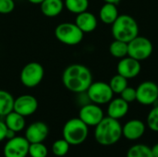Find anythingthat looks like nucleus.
<instances>
[{
  "mask_svg": "<svg viewBox=\"0 0 158 157\" xmlns=\"http://www.w3.org/2000/svg\"><path fill=\"white\" fill-rule=\"evenodd\" d=\"M109 53L112 56L116 58H123L128 56V43L116 40L110 43L109 45Z\"/></svg>",
  "mask_w": 158,
  "mask_h": 157,
  "instance_id": "22",
  "label": "nucleus"
},
{
  "mask_svg": "<svg viewBox=\"0 0 158 157\" xmlns=\"http://www.w3.org/2000/svg\"><path fill=\"white\" fill-rule=\"evenodd\" d=\"M75 24L83 33H89L93 32L97 28L98 21L94 14L86 10L77 15L75 19Z\"/></svg>",
  "mask_w": 158,
  "mask_h": 157,
  "instance_id": "16",
  "label": "nucleus"
},
{
  "mask_svg": "<svg viewBox=\"0 0 158 157\" xmlns=\"http://www.w3.org/2000/svg\"><path fill=\"white\" fill-rule=\"evenodd\" d=\"M111 31L114 39L129 43L139 35V25L133 17L122 14L113 22Z\"/></svg>",
  "mask_w": 158,
  "mask_h": 157,
  "instance_id": "3",
  "label": "nucleus"
},
{
  "mask_svg": "<svg viewBox=\"0 0 158 157\" xmlns=\"http://www.w3.org/2000/svg\"><path fill=\"white\" fill-rule=\"evenodd\" d=\"M89 127L79 118L68 120L62 130L63 139L70 145H79L85 142L88 137Z\"/></svg>",
  "mask_w": 158,
  "mask_h": 157,
  "instance_id": "4",
  "label": "nucleus"
},
{
  "mask_svg": "<svg viewBox=\"0 0 158 157\" xmlns=\"http://www.w3.org/2000/svg\"><path fill=\"white\" fill-rule=\"evenodd\" d=\"M64 5L69 12L78 15L88 9L89 0H65Z\"/></svg>",
  "mask_w": 158,
  "mask_h": 157,
  "instance_id": "23",
  "label": "nucleus"
},
{
  "mask_svg": "<svg viewBox=\"0 0 158 157\" xmlns=\"http://www.w3.org/2000/svg\"><path fill=\"white\" fill-rule=\"evenodd\" d=\"M136 101L143 105H154L158 101V85L152 81H145L136 88Z\"/></svg>",
  "mask_w": 158,
  "mask_h": 157,
  "instance_id": "9",
  "label": "nucleus"
},
{
  "mask_svg": "<svg viewBox=\"0 0 158 157\" xmlns=\"http://www.w3.org/2000/svg\"><path fill=\"white\" fill-rule=\"evenodd\" d=\"M63 85L74 93L86 92L93 82V75L89 68L81 64L68 66L62 74Z\"/></svg>",
  "mask_w": 158,
  "mask_h": 157,
  "instance_id": "1",
  "label": "nucleus"
},
{
  "mask_svg": "<svg viewBox=\"0 0 158 157\" xmlns=\"http://www.w3.org/2000/svg\"><path fill=\"white\" fill-rule=\"evenodd\" d=\"M126 157H154L152 150L145 144H136L131 146L128 152Z\"/></svg>",
  "mask_w": 158,
  "mask_h": 157,
  "instance_id": "24",
  "label": "nucleus"
},
{
  "mask_svg": "<svg viewBox=\"0 0 158 157\" xmlns=\"http://www.w3.org/2000/svg\"><path fill=\"white\" fill-rule=\"evenodd\" d=\"M84 33L73 22H62L55 30L57 41L66 45H77L83 39Z\"/></svg>",
  "mask_w": 158,
  "mask_h": 157,
  "instance_id": "5",
  "label": "nucleus"
},
{
  "mask_svg": "<svg viewBox=\"0 0 158 157\" xmlns=\"http://www.w3.org/2000/svg\"><path fill=\"white\" fill-rule=\"evenodd\" d=\"M29 147L30 143L25 137L15 136L7 140L3 154L5 157H26L29 155Z\"/></svg>",
  "mask_w": 158,
  "mask_h": 157,
  "instance_id": "10",
  "label": "nucleus"
},
{
  "mask_svg": "<svg viewBox=\"0 0 158 157\" xmlns=\"http://www.w3.org/2000/svg\"><path fill=\"white\" fill-rule=\"evenodd\" d=\"M104 118L103 109L99 105L94 103L82 105L79 112V118H81L88 127H95Z\"/></svg>",
  "mask_w": 158,
  "mask_h": 157,
  "instance_id": "11",
  "label": "nucleus"
},
{
  "mask_svg": "<svg viewBox=\"0 0 158 157\" xmlns=\"http://www.w3.org/2000/svg\"><path fill=\"white\" fill-rule=\"evenodd\" d=\"M141 69H142L141 62L129 56L120 58L117 66L118 74L123 76L128 80L136 78L140 74Z\"/></svg>",
  "mask_w": 158,
  "mask_h": 157,
  "instance_id": "13",
  "label": "nucleus"
},
{
  "mask_svg": "<svg viewBox=\"0 0 158 157\" xmlns=\"http://www.w3.org/2000/svg\"><path fill=\"white\" fill-rule=\"evenodd\" d=\"M104 1H105V3H111V4L117 5V4H118L121 0H104Z\"/></svg>",
  "mask_w": 158,
  "mask_h": 157,
  "instance_id": "34",
  "label": "nucleus"
},
{
  "mask_svg": "<svg viewBox=\"0 0 158 157\" xmlns=\"http://www.w3.org/2000/svg\"><path fill=\"white\" fill-rule=\"evenodd\" d=\"M146 123L151 130L158 132V105H154V107L150 110Z\"/></svg>",
  "mask_w": 158,
  "mask_h": 157,
  "instance_id": "28",
  "label": "nucleus"
},
{
  "mask_svg": "<svg viewBox=\"0 0 158 157\" xmlns=\"http://www.w3.org/2000/svg\"><path fill=\"white\" fill-rule=\"evenodd\" d=\"M153 51L154 45L152 42L144 36L138 35L128 43V56L140 62L149 58Z\"/></svg>",
  "mask_w": 158,
  "mask_h": 157,
  "instance_id": "6",
  "label": "nucleus"
},
{
  "mask_svg": "<svg viewBox=\"0 0 158 157\" xmlns=\"http://www.w3.org/2000/svg\"><path fill=\"white\" fill-rule=\"evenodd\" d=\"M151 150H152L153 156L158 157V143L155 144V145L153 146V148H151Z\"/></svg>",
  "mask_w": 158,
  "mask_h": 157,
  "instance_id": "32",
  "label": "nucleus"
},
{
  "mask_svg": "<svg viewBox=\"0 0 158 157\" xmlns=\"http://www.w3.org/2000/svg\"><path fill=\"white\" fill-rule=\"evenodd\" d=\"M38 109L37 99L31 94H22L14 100L13 111L23 117H29L34 114Z\"/></svg>",
  "mask_w": 158,
  "mask_h": 157,
  "instance_id": "12",
  "label": "nucleus"
},
{
  "mask_svg": "<svg viewBox=\"0 0 158 157\" xmlns=\"http://www.w3.org/2000/svg\"><path fill=\"white\" fill-rule=\"evenodd\" d=\"M44 77V69L38 62H30L26 64L19 75L20 82L27 88H34L38 86Z\"/></svg>",
  "mask_w": 158,
  "mask_h": 157,
  "instance_id": "7",
  "label": "nucleus"
},
{
  "mask_svg": "<svg viewBox=\"0 0 158 157\" xmlns=\"http://www.w3.org/2000/svg\"><path fill=\"white\" fill-rule=\"evenodd\" d=\"M118 16V10L115 4L105 3L99 10V18L101 21L107 25H112Z\"/></svg>",
  "mask_w": 158,
  "mask_h": 157,
  "instance_id": "19",
  "label": "nucleus"
},
{
  "mask_svg": "<svg viewBox=\"0 0 158 157\" xmlns=\"http://www.w3.org/2000/svg\"><path fill=\"white\" fill-rule=\"evenodd\" d=\"M86 93L91 103L99 105L108 104L114 97V93L109 84L105 81H93Z\"/></svg>",
  "mask_w": 158,
  "mask_h": 157,
  "instance_id": "8",
  "label": "nucleus"
},
{
  "mask_svg": "<svg viewBox=\"0 0 158 157\" xmlns=\"http://www.w3.org/2000/svg\"><path fill=\"white\" fill-rule=\"evenodd\" d=\"M4 121H5L7 129L15 131L16 133L21 131L25 128V125H26L25 117L21 116L20 114H19L15 111H11L10 113H8L5 117Z\"/></svg>",
  "mask_w": 158,
  "mask_h": 157,
  "instance_id": "20",
  "label": "nucleus"
},
{
  "mask_svg": "<svg viewBox=\"0 0 158 157\" xmlns=\"http://www.w3.org/2000/svg\"><path fill=\"white\" fill-rule=\"evenodd\" d=\"M129 105L130 104L124 101L121 97L113 98L107 105V116L118 120L124 118L129 112Z\"/></svg>",
  "mask_w": 158,
  "mask_h": 157,
  "instance_id": "17",
  "label": "nucleus"
},
{
  "mask_svg": "<svg viewBox=\"0 0 158 157\" xmlns=\"http://www.w3.org/2000/svg\"><path fill=\"white\" fill-rule=\"evenodd\" d=\"M6 132H7V127L5 121L0 120V142L6 139Z\"/></svg>",
  "mask_w": 158,
  "mask_h": 157,
  "instance_id": "31",
  "label": "nucleus"
},
{
  "mask_svg": "<svg viewBox=\"0 0 158 157\" xmlns=\"http://www.w3.org/2000/svg\"><path fill=\"white\" fill-rule=\"evenodd\" d=\"M29 155L31 157H46L48 155V150L43 143H30Z\"/></svg>",
  "mask_w": 158,
  "mask_h": 157,
  "instance_id": "27",
  "label": "nucleus"
},
{
  "mask_svg": "<svg viewBox=\"0 0 158 157\" xmlns=\"http://www.w3.org/2000/svg\"><path fill=\"white\" fill-rule=\"evenodd\" d=\"M30 3L33 4V5H40L44 0H28Z\"/></svg>",
  "mask_w": 158,
  "mask_h": 157,
  "instance_id": "33",
  "label": "nucleus"
},
{
  "mask_svg": "<svg viewBox=\"0 0 158 157\" xmlns=\"http://www.w3.org/2000/svg\"><path fill=\"white\" fill-rule=\"evenodd\" d=\"M14 97L10 93L5 90H0V117H6L13 111Z\"/></svg>",
  "mask_w": 158,
  "mask_h": 157,
  "instance_id": "21",
  "label": "nucleus"
},
{
  "mask_svg": "<svg viewBox=\"0 0 158 157\" xmlns=\"http://www.w3.org/2000/svg\"><path fill=\"white\" fill-rule=\"evenodd\" d=\"M145 124L140 119H131L122 127V135L129 141H137L145 132Z\"/></svg>",
  "mask_w": 158,
  "mask_h": 157,
  "instance_id": "15",
  "label": "nucleus"
},
{
  "mask_svg": "<svg viewBox=\"0 0 158 157\" xmlns=\"http://www.w3.org/2000/svg\"><path fill=\"white\" fill-rule=\"evenodd\" d=\"M49 133L48 126L43 121H35L31 123L25 131V138L30 143H43L45 141Z\"/></svg>",
  "mask_w": 158,
  "mask_h": 157,
  "instance_id": "14",
  "label": "nucleus"
},
{
  "mask_svg": "<svg viewBox=\"0 0 158 157\" xmlns=\"http://www.w3.org/2000/svg\"><path fill=\"white\" fill-rule=\"evenodd\" d=\"M63 0H44L40 4V9L43 15L47 18L57 17L64 9Z\"/></svg>",
  "mask_w": 158,
  "mask_h": 157,
  "instance_id": "18",
  "label": "nucleus"
},
{
  "mask_svg": "<svg viewBox=\"0 0 158 157\" xmlns=\"http://www.w3.org/2000/svg\"><path fill=\"white\" fill-rule=\"evenodd\" d=\"M109 86L111 88V90L113 91L114 94H120L123 90L125 88H127L128 85V79L124 78L123 76L117 74L115 76H113L109 81Z\"/></svg>",
  "mask_w": 158,
  "mask_h": 157,
  "instance_id": "25",
  "label": "nucleus"
},
{
  "mask_svg": "<svg viewBox=\"0 0 158 157\" xmlns=\"http://www.w3.org/2000/svg\"><path fill=\"white\" fill-rule=\"evenodd\" d=\"M122 137V126L118 119L110 117L104 118L96 126L94 138L103 146H110L117 143Z\"/></svg>",
  "mask_w": 158,
  "mask_h": 157,
  "instance_id": "2",
  "label": "nucleus"
},
{
  "mask_svg": "<svg viewBox=\"0 0 158 157\" xmlns=\"http://www.w3.org/2000/svg\"><path fill=\"white\" fill-rule=\"evenodd\" d=\"M15 8L14 0H0V14H9Z\"/></svg>",
  "mask_w": 158,
  "mask_h": 157,
  "instance_id": "30",
  "label": "nucleus"
},
{
  "mask_svg": "<svg viewBox=\"0 0 158 157\" xmlns=\"http://www.w3.org/2000/svg\"><path fill=\"white\" fill-rule=\"evenodd\" d=\"M120 97L126 101L127 103L131 104L134 101H136V89L133 87L128 86L123 90V92L120 93Z\"/></svg>",
  "mask_w": 158,
  "mask_h": 157,
  "instance_id": "29",
  "label": "nucleus"
},
{
  "mask_svg": "<svg viewBox=\"0 0 158 157\" xmlns=\"http://www.w3.org/2000/svg\"><path fill=\"white\" fill-rule=\"evenodd\" d=\"M69 146H70V144L65 139L56 140L52 145L53 154L58 157L65 156L69 153Z\"/></svg>",
  "mask_w": 158,
  "mask_h": 157,
  "instance_id": "26",
  "label": "nucleus"
}]
</instances>
